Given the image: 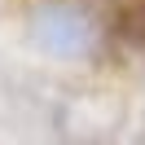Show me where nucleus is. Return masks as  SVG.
Returning <instances> with one entry per match:
<instances>
[{"label":"nucleus","instance_id":"1","mask_svg":"<svg viewBox=\"0 0 145 145\" xmlns=\"http://www.w3.org/2000/svg\"><path fill=\"white\" fill-rule=\"evenodd\" d=\"M31 40L57 62H75V57L92 53L97 31H92V18L84 9L66 5V0H48L31 13Z\"/></svg>","mask_w":145,"mask_h":145},{"label":"nucleus","instance_id":"2","mask_svg":"<svg viewBox=\"0 0 145 145\" xmlns=\"http://www.w3.org/2000/svg\"><path fill=\"white\" fill-rule=\"evenodd\" d=\"M127 35H132L136 44H145V9H132V13H127Z\"/></svg>","mask_w":145,"mask_h":145}]
</instances>
